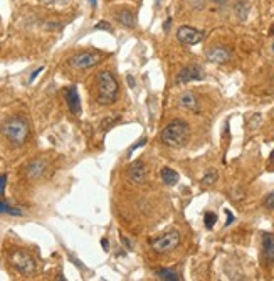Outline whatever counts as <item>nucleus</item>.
<instances>
[{"label":"nucleus","instance_id":"obj_1","mask_svg":"<svg viewBox=\"0 0 274 281\" xmlns=\"http://www.w3.org/2000/svg\"><path fill=\"white\" fill-rule=\"evenodd\" d=\"M160 137H162V142H164L166 147L180 148L187 143L188 137H190V128H188L185 121L175 120L165 126Z\"/></svg>","mask_w":274,"mask_h":281},{"label":"nucleus","instance_id":"obj_2","mask_svg":"<svg viewBox=\"0 0 274 281\" xmlns=\"http://www.w3.org/2000/svg\"><path fill=\"white\" fill-rule=\"evenodd\" d=\"M96 89L98 101L101 105H111L116 101L118 96V83L110 71H101L96 76Z\"/></svg>","mask_w":274,"mask_h":281},{"label":"nucleus","instance_id":"obj_3","mask_svg":"<svg viewBox=\"0 0 274 281\" xmlns=\"http://www.w3.org/2000/svg\"><path fill=\"white\" fill-rule=\"evenodd\" d=\"M2 133L10 143L22 145L29 137V125L22 118H10V120L3 123Z\"/></svg>","mask_w":274,"mask_h":281},{"label":"nucleus","instance_id":"obj_4","mask_svg":"<svg viewBox=\"0 0 274 281\" xmlns=\"http://www.w3.org/2000/svg\"><path fill=\"white\" fill-rule=\"evenodd\" d=\"M103 61V56L100 53H94V51H84V53H78L76 56H72L69 59V64L76 69H89L94 67L96 64H100Z\"/></svg>","mask_w":274,"mask_h":281},{"label":"nucleus","instance_id":"obj_5","mask_svg":"<svg viewBox=\"0 0 274 281\" xmlns=\"http://www.w3.org/2000/svg\"><path fill=\"white\" fill-rule=\"evenodd\" d=\"M178 244H180V234L177 231L166 232L164 236L157 237L155 241H152V248L153 251H157V253H170V251H173Z\"/></svg>","mask_w":274,"mask_h":281},{"label":"nucleus","instance_id":"obj_6","mask_svg":"<svg viewBox=\"0 0 274 281\" xmlns=\"http://www.w3.org/2000/svg\"><path fill=\"white\" fill-rule=\"evenodd\" d=\"M12 265H14L17 270L20 271V273L24 275H31L36 271V259H34L31 254L24 253V251H15L14 254H12Z\"/></svg>","mask_w":274,"mask_h":281},{"label":"nucleus","instance_id":"obj_7","mask_svg":"<svg viewBox=\"0 0 274 281\" xmlns=\"http://www.w3.org/2000/svg\"><path fill=\"white\" fill-rule=\"evenodd\" d=\"M177 37L182 44L194 46V44H199V42L204 39V32L195 27H190V25H182L177 31Z\"/></svg>","mask_w":274,"mask_h":281},{"label":"nucleus","instance_id":"obj_8","mask_svg":"<svg viewBox=\"0 0 274 281\" xmlns=\"http://www.w3.org/2000/svg\"><path fill=\"white\" fill-rule=\"evenodd\" d=\"M202 78H204V72L200 67L188 66V67H183V69L178 72L177 84H185V83H190V81H197V79H202Z\"/></svg>","mask_w":274,"mask_h":281},{"label":"nucleus","instance_id":"obj_9","mask_svg":"<svg viewBox=\"0 0 274 281\" xmlns=\"http://www.w3.org/2000/svg\"><path fill=\"white\" fill-rule=\"evenodd\" d=\"M207 57L209 61L216 62V64H224V62H227L230 59V51L224 48V46H216V48H212L207 53Z\"/></svg>","mask_w":274,"mask_h":281},{"label":"nucleus","instance_id":"obj_10","mask_svg":"<svg viewBox=\"0 0 274 281\" xmlns=\"http://www.w3.org/2000/svg\"><path fill=\"white\" fill-rule=\"evenodd\" d=\"M66 100L67 105H69V110L74 114H81V101H79V95H78V89L76 86H69L66 88Z\"/></svg>","mask_w":274,"mask_h":281},{"label":"nucleus","instance_id":"obj_11","mask_svg":"<svg viewBox=\"0 0 274 281\" xmlns=\"http://www.w3.org/2000/svg\"><path fill=\"white\" fill-rule=\"evenodd\" d=\"M147 178V167L141 160H136L130 167V180L135 184H141Z\"/></svg>","mask_w":274,"mask_h":281},{"label":"nucleus","instance_id":"obj_12","mask_svg":"<svg viewBox=\"0 0 274 281\" xmlns=\"http://www.w3.org/2000/svg\"><path fill=\"white\" fill-rule=\"evenodd\" d=\"M263 254L266 261H274V234H263Z\"/></svg>","mask_w":274,"mask_h":281},{"label":"nucleus","instance_id":"obj_13","mask_svg":"<svg viewBox=\"0 0 274 281\" xmlns=\"http://www.w3.org/2000/svg\"><path fill=\"white\" fill-rule=\"evenodd\" d=\"M116 20L125 27H135V15L131 14L130 8H119V10L114 14Z\"/></svg>","mask_w":274,"mask_h":281},{"label":"nucleus","instance_id":"obj_14","mask_svg":"<svg viewBox=\"0 0 274 281\" xmlns=\"http://www.w3.org/2000/svg\"><path fill=\"white\" fill-rule=\"evenodd\" d=\"M160 175H162V180H164L166 185H177L178 178H180V177H178V173L175 172L173 169H170V167L162 169Z\"/></svg>","mask_w":274,"mask_h":281},{"label":"nucleus","instance_id":"obj_15","mask_svg":"<svg viewBox=\"0 0 274 281\" xmlns=\"http://www.w3.org/2000/svg\"><path fill=\"white\" fill-rule=\"evenodd\" d=\"M44 169H46V164L42 160H34L29 164V167H27V173H29V177H32V178H36V177H39L42 172H44Z\"/></svg>","mask_w":274,"mask_h":281},{"label":"nucleus","instance_id":"obj_16","mask_svg":"<svg viewBox=\"0 0 274 281\" xmlns=\"http://www.w3.org/2000/svg\"><path fill=\"white\" fill-rule=\"evenodd\" d=\"M180 105L183 106V108H187V110H197V108H199V101H197L194 93H185V95L180 98Z\"/></svg>","mask_w":274,"mask_h":281},{"label":"nucleus","instance_id":"obj_17","mask_svg":"<svg viewBox=\"0 0 274 281\" xmlns=\"http://www.w3.org/2000/svg\"><path fill=\"white\" fill-rule=\"evenodd\" d=\"M157 276H158V280H164V281H178L180 280L178 273H175L173 270H166V268L157 270Z\"/></svg>","mask_w":274,"mask_h":281},{"label":"nucleus","instance_id":"obj_18","mask_svg":"<svg viewBox=\"0 0 274 281\" xmlns=\"http://www.w3.org/2000/svg\"><path fill=\"white\" fill-rule=\"evenodd\" d=\"M0 212H2V214L22 216V211H20V209H17V207L8 206V204H7V202H3V201H0Z\"/></svg>","mask_w":274,"mask_h":281},{"label":"nucleus","instance_id":"obj_19","mask_svg":"<svg viewBox=\"0 0 274 281\" xmlns=\"http://www.w3.org/2000/svg\"><path fill=\"white\" fill-rule=\"evenodd\" d=\"M204 221H205V227H207V229H212L214 224L217 223V214H216V212H205Z\"/></svg>","mask_w":274,"mask_h":281},{"label":"nucleus","instance_id":"obj_20","mask_svg":"<svg viewBox=\"0 0 274 281\" xmlns=\"http://www.w3.org/2000/svg\"><path fill=\"white\" fill-rule=\"evenodd\" d=\"M44 5H49V7H54V5H66L69 0H41Z\"/></svg>","mask_w":274,"mask_h":281},{"label":"nucleus","instance_id":"obj_21","mask_svg":"<svg viewBox=\"0 0 274 281\" xmlns=\"http://www.w3.org/2000/svg\"><path fill=\"white\" fill-rule=\"evenodd\" d=\"M216 180H217V173L212 170V172H209L207 175L204 177V180H202V182H204V184H207V185H209V184H214V182H216Z\"/></svg>","mask_w":274,"mask_h":281},{"label":"nucleus","instance_id":"obj_22","mask_svg":"<svg viewBox=\"0 0 274 281\" xmlns=\"http://www.w3.org/2000/svg\"><path fill=\"white\" fill-rule=\"evenodd\" d=\"M94 29H96V31H108V32H111V25L108 22H98L96 25H94Z\"/></svg>","mask_w":274,"mask_h":281},{"label":"nucleus","instance_id":"obj_23","mask_svg":"<svg viewBox=\"0 0 274 281\" xmlns=\"http://www.w3.org/2000/svg\"><path fill=\"white\" fill-rule=\"evenodd\" d=\"M264 206H266L268 209H274V192H271L266 197V201H264Z\"/></svg>","mask_w":274,"mask_h":281},{"label":"nucleus","instance_id":"obj_24","mask_svg":"<svg viewBox=\"0 0 274 281\" xmlns=\"http://www.w3.org/2000/svg\"><path fill=\"white\" fill-rule=\"evenodd\" d=\"M5 185H7V175L2 173V175H0V195H2L3 190H5Z\"/></svg>","mask_w":274,"mask_h":281},{"label":"nucleus","instance_id":"obj_25","mask_svg":"<svg viewBox=\"0 0 274 281\" xmlns=\"http://www.w3.org/2000/svg\"><path fill=\"white\" fill-rule=\"evenodd\" d=\"M42 71H44V67H39V69H37V71H34V72H32V76H31V79H29V83H32V81L37 78V74H39V72H42Z\"/></svg>","mask_w":274,"mask_h":281},{"label":"nucleus","instance_id":"obj_26","mask_svg":"<svg viewBox=\"0 0 274 281\" xmlns=\"http://www.w3.org/2000/svg\"><path fill=\"white\" fill-rule=\"evenodd\" d=\"M268 165L274 170V150L271 152V155H269V162H268Z\"/></svg>","mask_w":274,"mask_h":281},{"label":"nucleus","instance_id":"obj_27","mask_svg":"<svg viewBox=\"0 0 274 281\" xmlns=\"http://www.w3.org/2000/svg\"><path fill=\"white\" fill-rule=\"evenodd\" d=\"M225 214H227V225H229V224H230V223H232V221H234V216H232V212H230L229 209L225 211Z\"/></svg>","mask_w":274,"mask_h":281},{"label":"nucleus","instance_id":"obj_28","mask_svg":"<svg viewBox=\"0 0 274 281\" xmlns=\"http://www.w3.org/2000/svg\"><path fill=\"white\" fill-rule=\"evenodd\" d=\"M170 25H172V19H166V22H165V25H164V31H165V32L170 29Z\"/></svg>","mask_w":274,"mask_h":281},{"label":"nucleus","instance_id":"obj_29","mask_svg":"<svg viewBox=\"0 0 274 281\" xmlns=\"http://www.w3.org/2000/svg\"><path fill=\"white\" fill-rule=\"evenodd\" d=\"M101 246H103V248H105L106 251H108V248H110V244H108V239H101Z\"/></svg>","mask_w":274,"mask_h":281},{"label":"nucleus","instance_id":"obj_30","mask_svg":"<svg viewBox=\"0 0 274 281\" xmlns=\"http://www.w3.org/2000/svg\"><path fill=\"white\" fill-rule=\"evenodd\" d=\"M128 84H130V86H131V88H133V86H135V79H133V78H131V76H128Z\"/></svg>","mask_w":274,"mask_h":281},{"label":"nucleus","instance_id":"obj_31","mask_svg":"<svg viewBox=\"0 0 274 281\" xmlns=\"http://www.w3.org/2000/svg\"><path fill=\"white\" fill-rule=\"evenodd\" d=\"M89 2H91V5H93V7H96V0H89Z\"/></svg>","mask_w":274,"mask_h":281},{"label":"nucleus","instance_id":"obj_32","mask_svg":"<svg viewBox=\"0 0 274 281\" xmlns=\"http://www.w3.org/2000/svg\"><path fill=\"white\" fill-rule=\"evenodd\" d=\"M214 2H216V3H224L225 0H214Z\"/></svg>","mask_w":274,"mask_h":281},{"label":"nucleus","instance_id":"obj_33","mask_svg":"<svg viewBox=\"0 0 274 281\" xmlns=\"http://www.w3.org/2000/svg\"><path fill=\"white\" fill-rule=\"evenodd\" d=\"M273 51H274V44H273Z\"/></svg>","mask_w":274,"mask_h":281}]
</instances>
